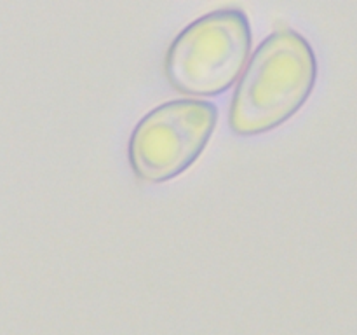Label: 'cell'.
<instances>
[{
  "label": "cell",
  "mask_w": 357,
  "mask_h": 335,
  "mask_svg": "<svg viewBox=\"0 0 357 335\" xmlns=\"http://www.w3.org/2000/svg\"><path fill=\"white\" fill-rule=\"evenodd\" d=\"M251 24L239 9H218L185 27L171 42L164 73L174 91L208 98L243 75L251 51Z\"/></svg>",
  "instance_id": "cell-2"
},
{
  "label": "cell",
  "mask_w": 357,
  "mask_h": 335,
  "mask_svg": "<svg viewBox=\"0 0 357 335\" xmlns=\"http://www.w3.org/2000/svg\"><path fill=\"white\" fill-rule=\"evenodd\" d=\"M317 80L312 45L291 28L268 35L241 75L229 110L239 136H257L284 124L305 105Z\"/></svg>",
  "instance_id": "cell-1"
},
{
  "label": "cell",
  "mask_w": 357,
  "mask_h": 335,
  "mask_svg": "<svg viewBox=\"0 0 357 335\" xmlns=\"http://www.w3.org/2000/svg\"><path fill=\"white\" fill-rule=\"evenodd\" d=\"M218 108L208 100H173L150 110L132 129L128 145L132 173L162 184L192 166L208 145Z\"/></svg>",
  "instance_id": "cell-3"
}]
</instances>
